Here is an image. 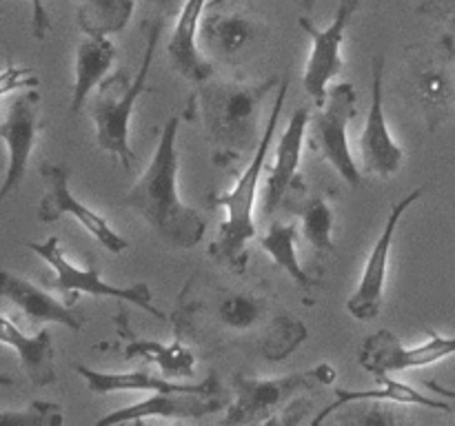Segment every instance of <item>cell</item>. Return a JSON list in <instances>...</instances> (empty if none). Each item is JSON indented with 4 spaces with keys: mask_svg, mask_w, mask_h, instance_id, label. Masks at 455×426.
Wrapping results in <instances>:
<instances>
[{
    "mask_svg": "<svg viewBox=\"0 0 455 426\" xmlns=\"http://www.w3.org/2000/svg\"><path fill=\"white\" fill-rule=\"evenodd\" d=\"M176 337L203 353H243L284 362L309 337L307 324L284 306L269 282L247 273H191L172 313Z\"/></svg>",
    "mask_w": 455,
    "mask_h": 426,
    "instance_id": "6da1fadb",
    "label": "cell"
},
{
    "mask_svg": "<svg viewBox=\"0 0 455 426\" xmlns=\"http://www.w3.org/2000/svg\"><path fill=\"white\" fill-rule=\"evenodd\" d=\"M275 83H280V75L249 83L216 78L213 74L196 83L185 115L203 122L216 167H238L249 151L258 149L265 133V129L260 131L262 106Z\"/></svg>",
    "mask_w": 455,
    "mask_h": 426,
    "instance_id": "7a4b0ae2",
    "label": "cell"
},
{
    "mask_svg": "<svg viewBox=\"0 0 455 426\" xmlns=\"http://www.w3.org/2000/svg\"><path fill=\"white\" fill-rule=\"evenodd\" d=\"M178 129H180V118L172 115L160 129L158 145L149 164L124 195V204L151 226L156 238L172 248L189 251L203 242L207 233V220L198 209L180 198Z\"/></svg>",
    "mask_w": 455,
    "mask_h": 426,
    "instance_id": "3957f363",
    "label": "cell"
},
{
    "mask_svg": "<svg viewBox=\"0 0 455 426\" xmlns=\"http://www.w3.org/2000/svg\"><path fill=\"white\" fill-rule=\"evenodd\" d=\"M336 377L338 371L329 362L269 380L235 373L225 424H298L311 411L307 395L331 386Z\"/></svg>",
    "mask_w": 455,
    "mask_h": 426,
    "instance_id": "277c9868",
    "label": "cell"
},
{
    "mask_svg": "<svg viewBox=\"0 0 455 426\" xmlns=\"http://www.w3.org/2000/svg\"><path fill=\"white\" fill-rule=\"evenodd\" d=\"M289 84H291V78H289V74H284L278 84V91H275V100L271 105L260 145H258V149L249 158L247 167H244L243 176L238 178L234 189L216 200L218 204L225 207L227 216L225 222L220 225V233H218V238L209 247V256L218 264L225 266L227 271H234V273H249L247 244L256 238L253 209H256L258 185H260L262 171L267 167V155H269L271 142H274L275 129H278L280 114H283L284 100H287L289 93Z\"/></svg>",
    "mask_w": 455,
    "mask_h": 426,
    "instance_id": "5b68a950",
    "label": "cell"
},
{
    "mask_svg": "<svg viewBox=\"0 0 455 426\" xmlns=\"http://www.w3.org/2000/svg\"><path fill=\"white\" fill-rule=\"evenodd\" d=\"M163 27L164 18L151 20L149 34H147V47L136 75L127 78L123 71L109 74L105 83L100 84V89H98V96L89 105V115H92L93 127H96L98 146L107 154L116 155L124 169H132L133 160H136L132 145H129V124H132L138 98L147 91V80H149L151 62L156 58Z\"/></svg>",
    "mask_w": 455,
    "mask_h": 426,
    "instance_id": "8992f818",
    "label": "cell"
},
{
    "mask_svg": "<svg viewBox=\"0 0 455 426\" xmlns=\"http://www.w3.org/2000/svg\"><path fill=\"white\" fill-rule=\"evenodd\" d=\"M407 91L422 111L427 129L438 131L455 109V43L443 36L407 47Z\"/></svg>",
    "mask_w": 455,
    "mask_h": 426,
    "instance_id": "52a82bcc",
    "label": "cell"
},
{
    "mask_svg": "<svg viewBox=\"0 0 455 426\" xmlns=\"http://www.w3.org/2000/svg\"><path fill=\"white\" fill-rule=\"evenodd\" d=\"M231 404V390L222 386L216 373H209L198 384H187L180 390L154 393L142 402L100 417L98 426L124 424V422H142L149 417H167V420H200L218 411H227Z\"/></svg>",
    "mask_w": 455,
    "mask_h": 426,
    "instance_id": "ba28073f",
    "label": "cell"
},
{
    "mask_svg": "<svg viewBox=\"0 0 455 426\" xmlns=\"http://www.w3.org/2000/svg\"><path fill=\"white\" fill-rule=\"evenodd\" d=\"M29 248L36 256L43 257L49 269L53 271L52 287L58 288V291H65L69 296L71 293L74 296L76 293H89L93 297H111V300L118 302H129V304L140 306L142 311L151 313L154 318L164 320L163 311L154 304V293H151L149 284L136 282L129 284V287H118V284L107 282L93 264H74L60 248L58 235H52L44 242H29Z\"/></svg>",
    "mask_w": 455,
    "mask_h": 426,
    "instance_id": "9c48e42d",
    "label": "cell"
},
{
    "mask_svg": "<svg viewBox=\"0 0 455 426\" xmlns=\"http://www.w3.org/2000/svg\"><path fill=\"white\" fill-rule=\"evenodd\" d=\"M358 96L351 83H338L329 87V96L323 109L311 120V146L327 160L338 176L349 186L363 185L358 167H355L354 151L349 146V124L358 114Z\"/></svg>",
    "mask_w": 455,
    "mask_h": 426,
    "instance_id": "30bf717a",
    "label": "cell"
},
{
    "mask_svg": "<svg viewBox=\"0 0 455 426\" xmlns=\"http://www.w3.org/2000/svg\"><path fill=\"white\" fill-rule=\"evenodd\" d=\"M360 9V0H340L333 16L331 25L315 27L309 16L298 20L300 29L307 31L311 38V53L302 74V87L309 93L311 100L318 106L324 105L329 96V84L338 78L345 62H342V43L347 38L351 20Z\"/></svg>",
    "mask_w": 455,
    "mask_h": 426,
    "instance_id": "8fae6325",
    "label": "cell"
},
{
    "mask_svg": "<svg viewBox=\"0 0 455 426\" xmlns=\"http://www.w3.org/2000/svg\"><path fill=\"white\" fill-rule=\"evenodd\" d=\"M40 176L47 182L43 200L36 207L38 222H58L60 217H74L102 248L109 253H123L129 248V240L116 233L109 222L89 207H84L69 189V167L62 162H44Z\"/></svg>",
    "mask_w": 455,
    "mask_h": 426,
    "instance_id": "7c38bea8",
    "label": "cell"
},
{
    "mask_svg": "<svg viewBox=\"0 0 455 426\" xmlns=\"http://www.w3.org/2000/svg\"><path fill=\"white\" fill-rule=\"evenodd\" d=\"M422 193H425V186H418V189H413L411 193H407L391 207L385 229L378 235L376 244H373L371 253H369V260L364 264L363 275H360L358 288L347 300V311H349L351 318L360 320V322H371V320L380 315L382 304H385V288L387 280H389V260L395 231H398V225L403 222L404 213L422 198Z\"/></svg>",
    "mask_w": 455,
    "mask_h": 426,
    "instance_id": "4fadbf2b",
    "label": "cell"
},
{
    "mask_svg": "<svg viewBox=\"0 0 455 426\" xmlns=\"http://www.w3.org/2000/svg\"><path fill=\"white\" fill-rule=\"evenodd\" d=\"M455 355V337L429 333V340L416 346H404L398 335L387 328L371 333L358 351V362L373 375H394L409 368L431 367L444 358Z\"/></svg>",
    "mask_w": 455,
    "mask_h": 426,
    "instance_id": "5bb4252c",
    "label": "cell"
},
{
    "mask_svg": "<svg viewBox=\"0 0 455 426\" xmlns=\"http://www.w3.org/2000/svg\"><path fill=\"white\" fill-rule=\"evenodd\" d=\"M40 129H43V120H40L38 87L25 89L20 93L16 91L0 124V136L7 146V169H4V180L0 186V198H9L20 186Z\"/></svg>",
    "mask_w": 455,
    "mask_h": 426,
    "instance_id": "9a60e30c",
    "label": "cell"
},
{
    "mask_svg": "<svg viewBox=\"0 0 455 426\" xmlns=\"http://www.w3.org/2000/svg\"><path fill=\"white\" fill-rule=\"evenodd\" d=\"M371 106L367 122L360 133V160L369 176L382 180L395 176L404 162L403 146L391 136L385 114V56H378L371 65Z\"/></svg>",
    "mask_w": 455,
    "mask_h": 426,
    "instance_id": "2e32d148",
    "label": "cell"
},
{
    "mask_svg": "<svg viewBox=\"0 0 455 426\" xmlns=\"http://www.w3.org/2000/svg\"><path fill=\"white\" fill-rule=\"evenodd\" d=\"M262 31L265 27L251 13L234 7L227 0H216L204 9L198 29V43L203 44L207 56L231 60L247 47H251Z\"/></svg>",
    "mask_w": 455,
    "mask_h": 426,
    "instance_id": "e0dca14e",
    "label": "cell"
},
{
    "mask_svg": "<svg viewBox=\"0 0 455 426\" xmlns=\"http://www.w3.org/2000/svg\"><path fill=\"white\" fill-rule=\"evenodd\" d=\"M311 122L309 106H298L289 118L283 136L275 149V160L269 169V180L265 185V200H262V211L267 216H274L287 200L289 191L296 185L298 167L302 158V145H305L307 129Z\"/></svg>",
    "mask_w": 455,
    "mask_h": 426,
    "instance_id": "ac0fdd59",
    "label": "cell"
},
{
    "mask_svg": "<svg viewBox=\"0 0 455 426\" xmlns=\"http://www.w3.org/2000/svg\"><path fill=\"white\" fill-rule=\"evenodd\" d=\"M0 291H3L4 300L20 309L34 327L36 324H60L71 331H80L87 322L83 311L65 304L49 291L40 288L38 284L29 282V280L20 278L7 269L0 275Z\"/></svg>",
    "mask_w": 455,
    "mask_h": 426,
    "instance_id": "d6986e66",
    "label": "cell"
},
{
    "mask_svg": "<svg viewBox=\"0 0 455 426\" xmlns=\"http://www.w3.org/2000/svg\"><path fill=\"white\" fill-rule=\"evenodd\" d=\"M209 0H185L178 13L176 29L169 38L167 53L173 69L189 83H200L213 74V62L204 56L198 43V29Z\"/></svg>",
    "mask_w": 455,
    "mask_h": 426,
    "instance_id": "ffe728a7",
    "label": "cell"
},
{
    "mask_svg": "<svg viewBox=\"0 0 455 426\" xmlns=\"http://www.w3.org/2000/svg\"><path fill=\"white\" fill-rule=\"evenodd\" d=\"M116 47L109 36H87L76 47L74 89H71L69 115H78L89 102L98 84L105 83L116 62Z\"/></svg>",
    "mask_w": 455,
    "mask_h": 426,
    "instance_id": "44dd1931",
    "label": "cell"
},
{
    "mask_svg": "<svg viewBox=\"0 0 455 426\" xmlns=\"http://www.w3.org/2000/svg\"><path fill=\"white\" fill-rule=\"evenodd\" d=\"M378 382H380V386H378V389H369V390L336 389L333 390L336 399H333L331 404H327V406H324L323 411H320L318 415L311 420V424L314 426L324 424V422H327L333 413L340 411V408H345L347 404L360 402V399H367V402H391V404H400V406H425V408H435V411H447V413L451 411V408H455L453 404L443 402V399L429 398V395H425L422 390L413 389V386L404 384V382L391 380L389 375H378Z\"/></svg>",
    "mask_w": 455,
    "mask_h": 426,
    "instance_id": "7402d4cb",
    "label": "cell"
},
{
    "mask_svg": "<svg viewBox=\"0 0 455 426\" xmlns=\"http://www.w3.org/2000/svg\"><path fill=\"white\" fill-rule=\"evenodd\" d=\"M0 340L4 346H12L18 353L22 371L31 380V384L43 389L56 382V367H53V340L47 327L40 328L36 335H25L7 315H3V333Z\"/></svg>",
    "mask_w": 455,
    "mask_h": 426,
    "instance_id": "603a6c76",
    "label": "cell"
},
{
    "mask_svg": "<svg viewBox=\"0 0 455 426\" xmlns=\"http://www.w3.org/2000/svg\"><path fill=\"white\" fill-rule=\"evenodd\" d=\"M118 335L123 337V346H118L120 355L124 359L140 358L145 362L156 364V367L163 371V375L167 377H191L196 368V355L191 344L182 342L180 337H176L169 344L163 342L147 340V337H136L129 335L123 328V324L118 322Z\"/></svg>",
    "mask_w": 455,
    "mask_h": 426,
    "instance_id": "cb8c5ba5",
    "label": "cell"
},
{
    "mask_svg": "<svg viewBox=\"0 0 455 426\" xmlns=\"http://www.w3.org/2000/svg\"><path fill=\"white\" fill-rule=\"evenodd\" d=\"M289 195L293 198V202H284V207L300 216V233L305 242L314 248L315 256H336L338 247L336 240H333L336 216H333V207L327 195L305 193V198H302L298 185H293Z\"/></svg>",
    "mask_w": 455,
    "mask_h": 426,
    "instance_id": "d4e9b609",
    "label": "cell"
},
{
    "mask_svg": "<svg viewBox=\"0 0 455 426\" xmlns=\"http://www.w3.org/2000/svg\"><path fill=\"white\" fill-rule=\"evenodd\" d=\"M298 233L300 231H298V225H293V222L284 225L280 220H271L269 229L260 235V247L309 296L315 288V280L307 273V269L300 262V256H298Z\"/></svg>",
    "mask_w": 455,
    "mask_h": 426,
    "instance_id": "484cf974",
    "label": "cell"
},
{
    "mask_svg": "<svg viewBox=\"0 0 455 426\" xmlns=\"http://www.w3.org/2000/svg\"><path fill=\"white\" fill-rule=\"evenodd\" d=\"M136 0H78L76 18L87 36H114L129 25Z\"/></svg>",
    "mask_w": 455,
    "mask_h": 426,
    "instance_id": "4316f807",
    "label": "cell"
},
{
    "mask_svg": "<svg viewBox=\"0 0 455 426\" xmlns=\"http://www.w3.org/2000/svg\"><path fill=\"white\" fill-rule=\"evenodd\" d=\"M62 422H65V413L60 404L47 402V399H36L20 411L4 408L0 413L3 426H62Z\"/></svg>",
    "mask_w": 455,
    "mask_h": 426,
    "instance_id": "83f0119b",
    "label": "cell"
},
{
    "mask_svg": "<svg viewBox=\"0 0 455 426\" xmlns=\"http://www.w3.org/2000/svg\"><path fill=\"white\" fill-rule=\"evenodd\" d=\"M38 75L34 74L31 69H25V67H16V65H7L3 71V98H7L12 91H25V89H36L38 87Z\"/></svg>",
    "mask_w": 455,
    "mask_h": 426,
    "instance_id": "f1b7e54d",
    "label": "cell"
},
{
    "mask_svg": "<svg viewBox=\"0 0 455 426\" xmlns=\"http://www.w3.org/2000/svg\"><path fill=\"white\" fill-rule=\"evenodd\" d=\"M416 13L455 27V0H420Z\"/></svg>",
    "mask_w": 455,
    "mask_h": 426,
    "instance_id": "f546056e",
    "label": "cell"
},
{
    "mask_svg": "<svg viewBox=\"0 0 455 426\" xmlns=\"http://www.w3.org/2000/svg\"><path fill=\"white\" fill-rule=\"evenodd\" d=\"M31 3V34L36 40H44L52 31V20H49L44 0H29Z\"/></svg>",
    "mask_w": 455,
    "mask_h": 426,
    "instance_id": "4dcf8cb0",
    "label": "cell"
},
{
    "mask_svg": "<svg viewBox=\"0 0 455 426\" xmlns=\"http://www.w3.org/2000/svg\"><path fill=\"white\" fill-rule=\"evenodd\" d=\"M149 3L154 4L156 9H158L160 18H164V16H169V13L176 12V7H178V3H180V0H149Z\"/></svg>",
    "mask_w": 455,
    "mask_h": 426,
    "instance_id": "1f68e13d",
    "label": "cell"
},
{
    "mask_svg": "<svg viewBox=\"0 0 455 426\" xmlns=\"http://www.w3.org/2000/svg\"><path fill=\"white\" fill-rule=\"evenodd\" d=\"M427 386H429L431 390H435V393H438V395H443V398H449L455 404V390L453 389H447V386L438 384V382H429V384H427Z\"/></svg>",
    "mask_w": 455,
    "mask_h": 426,
    "instance_id": "d6a6232c",
    "label": "cell"
},
{
    "mask_svg": "<svg viewBox=\"0 0 455 426\" xmlns=\"http://www.w3.org/2000/svg\"><path fill=\"white\" fill-rule=\"evenodd\" d=\"M298 7L302 9V16H309L315 7V0H298Z\"/></svg>",
    "mask_w": 455,
    "mask_h": 426,
    "instance_id": "836d02e7",
    "label": "cell"
}]
</instances>
